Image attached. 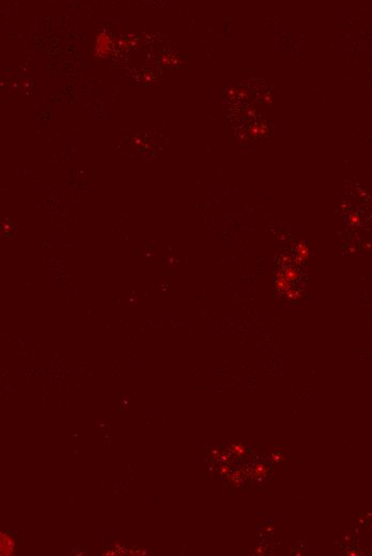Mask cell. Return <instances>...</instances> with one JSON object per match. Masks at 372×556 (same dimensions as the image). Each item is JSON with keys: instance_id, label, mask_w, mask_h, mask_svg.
<instances>
[{"instance_id": "1", "label": "cell", "mask_w": 372, "mask_h": 556, "mask_svg": "<svg viewBox=\"0 0 372 556\" xmlns=\"http://www.w3.org/2000/svg\"><path fill=\"white\" fill-rule=\"evenodd\" d=\"M111 48V40L106 32H102L96 38L95 42V54L97 56L108 55Z\"/></svg>"}]
</instances>
